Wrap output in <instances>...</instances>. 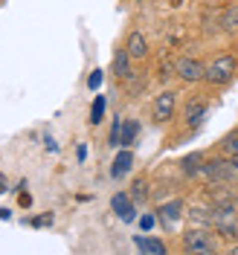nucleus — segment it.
Segmentation results:
<instances>
[{"label": "nucleus", "mask_w": 238, "mask_h": 255, "mask_svg": "<svg viewBox=\"0 0 238 255\" xmlns=\"http://www.w3.org/2000/svg\"><path fill=\"white\" fill-rule=\"evenodd\" d=\"M209 226L224 235V238H233L238 241V206L236 203H224V206H215L209 212Z\"/></svg>", "instance_id": "obj_1"}, {"label": "nucleus", "mask_w": 238, "mask_h": 255, "mask_svg": "<svg viewBox=\"0 0 238 255\" xmlns=\"http://www.w3.org/2000/svg\"><path fill=\"white\" fill-rule=\"evenodd\" d=\"M238 73V61L236 55H218V58H212V64L207 67V76L204 79L212 81V84H227V81H233Z\"/></svg>", "instance_id": "obj_2"}, {"label": "nucleus", "mask_w": 238, "mask_h": 255, "mask_svg": "<svg viewBox=\"0 0 238 255\" xmlns=\"http://www.w3.org/2000/svg\"><path fill=\"white\" fill-rule=\"evenodd\" d=\"M183 250L186 253H198V255H212L218 250V244H215L209 229H189L183 235Z\"/></svg>", "instance_id": "obj_3"}, {"label": "nucleus", "mask_w": 238, "mask_h": 255, "mask_svg": "<svg viewBox=\"0 0 238 255\" xmlns=\"http://www.w3.org/2000/svg\"><path fill=\"white\" fill-rule=\"evenodd\" d=\"M177 111V93H172V90H163V93L154 99V108H151V113H154V122H169L172 116H175Z\"/></svg>", "instance_id": "obj_4"}, {"label": "nucleus", "mask_w": 238, "mask_h": 255, "mask_svg": "<svg viewBox=\"0 0 238 255\" xmlns=\"http://www.w3.org/2000/svg\"><path fill=\"white\" fill-rule=\"evenodd\" d=\"M175 73H177L183 81L195 84V81H201L204 76H207V67L198 61V58H180V61L175 64Z\"/></svg>", "instance_id": "obj_5"}, {"label": "nucleus", "mask_w": 238, "mask_h": 255, "mask_svg": "<svg viewBox=\"0 0 238 255\" xmlns=\"http://www.w3.org/2000/svg\"><path fill=\"white\" fill-rule=\"evenodd\" d=\"M111 209L116 212V218L122 223H131L137 221V206H134V197L131 194H125V191H119V194H113L111 200Z\"/></svg>", "instance_id": "obj_6"}, {"label": "nucleus", "mask_w": 238, "mask_h": 255, "mask_svg": "<svg viewBox=\"0 0 238 255\" xmlns=\"http://www.w3.org/2000/svg\"><path fill=\"white\" fill-rule=\"evenodd\" d=\"M183 218V200H169L157 209V221L166 226V229H175Z\"/></svg>", "instance_id": "obj_7"}, {"label": "nucleus", "mask_w": 238, "mask_h": 255, "mask_svg": "<svg viewBox=\"0 0 238 255\" xmlns=\"http://www.w3.org/2000/svg\"><path fill=\"white\" fill-rule=\"evenodd\" d=\"M125 52L131 55V61H140L148 55V38H145L143 32H131L125 41Z\"/></svg>", "instance_id": "obj_8"}, {"label": "nucleus", "mask_w": 238, "mask_h": 255, "mask_svg": "<svg viewBox=\"0 0 238 255\" xmlns=\"http://www.w3.org/2000/svg\"><path fill=\"white\" fill-rule=\"evenodd\" d=\"M131 168H134V154L125 148V151H119V154H116V159H113L111 177H113V180H122V177L131 174Z\"/></svg>", "instance_id": "obj_9"}, {"label": "nucleus", "mask_w": 238, "mask_h": 255, "mask_svg": "<svg viewBox=\"0 0 238 255\" xmlns=\"http://www.w3.org/2000/svg\"><path fill=\"white\" fill-rule=\"evenodd\" d=\"M207 111H209V105L204 102V99H195V102H189L186 105V125H192V128H198L204 119H207Z\"/></svg>", "instance_id": "obj_10"}, {"label": "nucleus", "mask_w": 238, "mask_h": 255, "mask_svg": "<svg viewBox=\"0 0 238 255\" xmlns=\"http://www.w3.org/2000/svg\"><path fill=\"white\" fill-rule=\"evenodd\" d=\"M134 244H137V250H143V253H151V255H163V253H166V241H160V238L134 235Z\"/></svg>", "instance_id": "obj_11"}, {"label": "nucleus", "mask_w": 238, "mask_h": 255, "mask_svg": "<svg viewBox=\"0 0 238 255\" xmlns=\"http://www.w3.org/2000/svg\"><path fill=\"white\" fill-rule=\"evenodd\" d=\"M113 73H116L122 81H128L131 76H134V70H131V55L125 52V47L113 55Z\"/></svg>", "instance_id": "obj_12"}, {"label": "nucleus", "mask_w": 238, "mask_h": 255, "mask_svg": "<svg viewBox=\"0 0 238 255\" xmlns=\"http://www.w3.org/2000/svg\"><path fill=\"white\" fill-rule=\"evenodd\" d=\"M137 133H140V122L137 119H122V128H119V145L128 148V145L137 142Z\"/></svg>", "instance_id": "obj_13"}, {"label": "nucleus", "mask_w": 238, "mask_h": 255, "mask_svg": "<svg viewBox=\"0 0 238 255\" xmlns=\"http://www.w3.org/2000/svg\"><path fill=\"white\" fill-rule=\"evenodd\" d=\"M204 154H189V157H183V162H180V168H183V174H189V177H195V174H201V168H204Z\"/></svg>", "instance_id": "obj_14"}, {"label": "nucleus", "mask_w": 238, "mask_h": 255, "mask_svg": "<svg viewBox=\"0 0 238 255\" xmlns=\"http://www.w3.org/2000/svg\"><path fill=\"white\" fill-rule=\"evenodd\" d=\"M221 154L224 157H236L238 159V130L227 133V136L221 139Z\"/></svg>", "instance_id": "obj_15"}, {"label": "nucleus", "mask_w": 238, "mask_h": 255, "mask_svg": "<svg viewBox=\"0 0 238 255\" xmlns=\"http://www.w3.org/2000/svg\"><path fill=\"white\" fill-rule=\"evenodd\" d=\"M102 119H105V96H96L93 108H90V122H93V125H99Z\"/></svg>", "instance_id": "obj_16"}, {"label": "nucleus", "mask_w": 238, "mask_h": 255, "mask_svg": "<svg viewBox=\"0 0 238 255\" xmlns=\"http://www.w3.org/2000/svg\"><path fill=\"white\" fill-rule=\"evenodd\" d=\"M131 197H134V200H145V197H148V183H145V180H137V183H134V191H131Z\"/></svg>", "instance_id": "obj_17"}, {"label": "nucleus", "mask_w": 238, "mask_h": 255, "mask_svg": "<svg viewBox=\"0 0 238 255\" xmlns=\"http://www.w3.org/2000/svg\"><path fill=\"white\" fill-rule=\"evenodd\" d=\"M224 26H227L230 32H236V29H238V9H230V12L224 15Z\"/></svg>", "instance_id": "obj_18"}, {"label": "nucleus", "mask_w": 238, "mask_h": 255, "mask_svg": "<svg viewBox=\"0 0 238 255\" xmlns=\"http://www.w3.org/2000/svg\"><path fill=\"white\" fill-rule=\"evenodd\" d=\"M102 79H105V76H102V70H93V73H90V79H87V87H90V90H99V87H102Z\"/></svg>", "instance_id": "obj_19"}, {"label": "nucleus", "mask_w": 238, "mask_h": 255, "mask_svg": "<svg viewBox=\"0 0 238 255\" xmlns=\"http://www.w3.org/2000/svg\"><path fill=\"white\" fill-rule=\"evenodd\" d=\"M119 128H122V119L116 116V119H113V128H111V142L108 145H119Z\"/></svg>", "instance_id": "obj_20"}, {"label": "nucleus", "mask_w": 238, "mask_h": 255, "mask_svg": "<svg viewBox=\"0 0 238 255\" xmlns=\"http://www.w3.org/2000/svg\"><path fill=\"white\" fill-rule=\"evenodd\" d=\"M154 223H157V218H154V215H143V218H140V226H143V232H148Z\"/></svg>", "instance_id": "obj_21"}, {"label": "nucleus", "mask_w": 238, "mask_h": 255, "mask_svg": "<svg viewBox=\"0 0 238 255\" xmlns=\"http://www.w3.org/2000/svg\"><path fill=\"white\" fill-rule=\"evenodd\" d=\"M52 223V215H41V218H32V226H47Z\"/></svg>", "instance_id": "obj_22"}, {"label": "nucleus", "mask_w": 238, "mask_h": 255, "mask_svg": "<svg viewBox=\"0 0 238 255\" xmlns=\"http://www.w3.org/2000/svg\"><path fill=\"white\" fill-rule=\"evenodd\" d=\"M3 191H9V180L0 174V194H3Z\"/></svg>", "instance_id": "obj_23"}, {"label": "nucleus", "mask_w": 238, "mask_h": 255, "mask_svg": "<svg viewBox=\"0 0 238 255\" xmlns=\"http://www.w3.org/2000/svg\"><path fill=\"white\" fill-rule=\"evenodd\" d=\"M29 203H32V197L23 191V194H20V206H29Z\"/></svg>", "instance_id": "obj_24"}, {"label": "nucleus", "mask_w": 238, "mask_h": 255, "mask_svg": "<svg viewBox=\"0 0 238 255\" xmlns=\"http://www.w3.org/2000/svg\"><path fill=\"white\" fill-rule=\"evenodd\" d=\"M236 206H238V189H236Z\"/></svg>", "instance_id": "obj_25"}]
</instances>
